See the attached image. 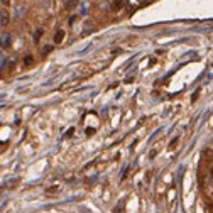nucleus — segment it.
<instances>
[{
  "instance_id": "obj_15",
  "label": "nucleus",
  "mask_w": 213,
  "mask_h": 213,
  "mask_svg": "<svg viewBox=\"0 0 213 213\" xmlns=\"http://www.w3.org/2000/svg\"><path fill=\"white\" fill-rule=\"evenodd\" d=\"M0 2H2L4 5H9V4H10V0H0Z\"/></svg>"
},
{
  "instance_id": "obj_6",
  "label": "nucleus",
  "mask_w": 213,
  "mask_h": 213,
  "mask_svg": "<svg viewBox=\"0 0 213 213\" xmlns=\"http://www.w3.org/2000/svg\"><path fill=\"white\" fill-rule=\"evenodd\" d=\"M113 213H124V201H120L115 208H113Z\"/></svg>"
},
{
  "instance_id": "obj_13",
  "label": "nucleus",
  "mask_w": 213,
  "mask_h": 213,
  "mask_svg": "<svg viewBox=\"0 0 213 213\" xmlns=\"http://www.w3.org/2000/svg\"><path fill=\"white\" fill-rule=\"evenodd\" d=\"M56 191H58V188H56V186H52L51 189H47V193H56Z\"/></svg>"
},
{
  "instance_id": "obj_7",
  "label": "nucleus",
  "mask_w": 213,
  "mask_h": 213,
  "mask_svg": "<svg viewBox=\"0 0 213 213\" xmlns=\"http://www.w3.org/2000/svg\"><path fill=\"white\" fill-rule=\"evenodd\" d=\"M44 34V30L43 29H37L36 30V34H34V43H39V39H41V36Z\"/></svg>"
},
{
  "instance_id": "obj_5",
  "label": "nucleus",
  "mask_w": 213,
  "mask_h": 213,
  "mask_svg": "<svg viewBox=\"0 0 213 213\" xmlns=\"http://www.w3.org/2000/svg\"><path fill=\"white\" fill-rule=\"evenodd\" d=\"M19 184V179H9L7 183H5V188H9V189H12L14 186H17Z\"/></svg>"
},
{
  "instance_id": "obj_14",
  "label": "nucleus",
  "mask_w": 213,
  "mask_h": 213,
  "mask_svg": "<svg viewBox=\"0 0 213 213\" xmlns=\"http://www.w3.org/2000/svg\"><path fill=\"white\" fill-rule=\"evenodd\" d=\"M132 81H134V76H129L127 80H125V83H132Z\"/></svg>"
},
{
  "instance_id": "obj_12",
  "label": "nucleus",
  "mask_w": 213,
  "mask_h": 213,
  "mask_svg": "<svg viewBox=\"0 0 213 213\" xmlns=\"http://www.w3.org/2000/svg\"><path fill=\"white\" fill-rule=\"evenodd\" d=\"M73 134H75V129H69L68 132H66V137H71Z\"/></svg>"
},
{
  "instance_id": "obj_9",
  "label": "nucleus",
  "mask_w": 213,
  "mask_h": 213,
  "mask_svg": "<svg viewBox=\"0 0 213 213\" xmlns=\"http://www.w3.org/2000/svg\"><path fill=\"white\" fill-rule=\"evenodd\" d=\"M32 56H26V58H24V64H26V66H30V64H32Z\"/></svg>"
},
{
  "instance_id": "obj_8",
  "label": "nucleus",
  "mask_w": 213,
  "mask_h": 213,
  "mask_svg": "<svg viewBox=\"0 0 213 213\" xmlns=\"http://www.w3.org/2000/svg\"><path fill=\"white\" fill-rule=\"evenodd\" d=\"M76 4H78V0H69L68 4H66V9H68V10H71V9H73V7H75Z\"/></svg>"
},
{
  "instance_id": "obj_11",
  "label": "nucleus",
  "mask_w": 213,
  "mask_h": 213,
  "mask_svg": "<svg viewBox=\"0 0 213 213\" xmlns=\"http://www.w3.org/2000/svg\"><path fill=\"white\" fill-rule=\"evenodd\" d=\"M178 141H179L178 137H176V139H173V141H171V144H169V147H171V149H174V147H176V144H178Z\"/></svg>"
},
{
  "instance_id": "obj_10",
  "label": "nucleus",
  "mask_w": 213,
  "mask_h": 213,
  "mask_svg": "<svg viewBox=\"0 0 213 213\" xmlns=\"http://www.w3.org/2000/svg\"><path fill=\"white\" fill-rule=\"evenodd\" d=\"M51 51H52V46H44V49H43V54L46 56V54H49Z\"/></svg>"
},
{
  "instance_id": "obj_4",
  "label": "nucleus",
  "mask_w": 213,
  "mask_h": 213,
  "mask_svg": "<svg viewBox=\"0 0 213 213\" xmlns=\"http://www.w3.org/2000/svg\"><path fill=\"white\" fill-rule=\"evenodd\" d=\"M63 39H64V30L59 29V30H58V32L54 34V43H56V44H61V43H63Z\"/></svg>"
},
{
  "instance_id": "obj_3",
  "label": "nucleus",
  "mask_w": 213,
  "mask_h": 213,
  "mask_svg": "<svg viewBox=\"0 0 213 213\" xmlns=\"http://www.w3.org/2000/svg\"><path fill=\"white\" fill-rule=\"evenodd\" d=\"M122 5H124V0H113L112 2V12H119L122 9Z\"/></svg>"
},
{
  "instance_id": "obj_1",
  "label": "nucleus",
  "mask_w": 213,
  "mask_h": 213,
  "mask_svg": "<svg viewBox=\"0 0 213 213\" xmlns=\"http://www.w3.org/2000/svg\"><path fill=\"white\" fill-rule=\"evenodd\" d=\"M9 46H10V34H2L0 36V47L7 49Z\"/></svg>"
},
{
  "instance_id": "obj_2",
  "label": "nucleus",
  "mask_w": 213,
  "mask_h": 213,
  "mask_svg": "<svg viewBox=\"0 0 213 213\" xmlns=\"http://www.w3.org/2000/svg\"><path fill=\"white\" fill-rule=\"evenodd\" d=\"M9 21H10V15H9V12H5V10H2V12H0V27L7 26V24H9Z\"/></svg>"
}]
</instances>
